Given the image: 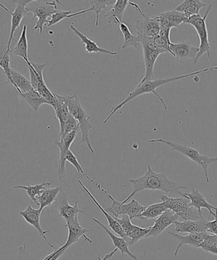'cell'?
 I'll return each mask as SVG.
<instances>
[{"label":"cell","instance_id":"cell-30","mask_svg":"<svg viewBox=\"0 0 217 260\" xmlns=\"http://www.w3.org/2000/svg\"><path fill=\"white\" fill-rule=\"evenodd\" d=\"M27 65L29 71L30 82L32 83L33 89L36 90L41 83L45 82L43 71L47 66V63L40 64V63L29 62Z\"/></svg>","mask_w":217,"mask_h":260},{"label":"cell","instance_id":"cell-10","mask_svg":"<svg viewBox=\"0 0 217 260\" xmlns=\"http://www.w3.org/2000/svg\"><path fill=\"white\" fill-rule=\"evenodd\" d=\"M32 0H15V1H12L17 4V7L15 8L14 12H10L9 9H7L5 5H3L0 3V7H2L3 9L5 10L11 15V28H10V32L9 35V39L8 41L7 47L6 50L7 52H10V45H11L12 41H15L17 43V41L14 39V36L15 32H16L17 28L20 26L23 19L27 15L28 13L25 7L29 4Z\"/></svg>","mask_w":217,"mask_h":260},{"label":"cell","instance_id":"cell-23","mask_svg":"<svg viewBox=\"0 0 217 260\" xmlns=\"http://www.w3.org/2000/svg\"><path fill=\"white\" fill-rule=\"evenodd\" d=\"M91 220L95 221V222L98 223L99 225H100L101 228L106 232V233L108 234L110 238H111L112 243H113L115 248L119 249V250L121 251L122 256L127 254L128 256H129L130 258L133 259H138L137 256L135 255L134 254L132 253L129 250V244H128L127 241L125 240V239L121 238V237H117L116 235H114V234L111 233V231L109 230L108 226L104 225V224L102 223L98 219L92 217L91 218Z\"/></svg>","mask_w":217,"mask_h":260},{"label":"cell","instance_id":"cell-34","mask_svg":"<svg viewBox=\"0 0 217 260\" xmlns=\"http://www.w3.org/2000/svg\"><path fill=\"white\" fill-rule=\"evenodd\" d=\"M27 186L17 185L14 187V189L17 188H20V189H24L26 191L28 196H29L30 200L33 201L36 205L39 206L37 198L42 194L43 191L46 189L45 186H50V182H44L41 183V184H37L35 185H30L29 182L27 183Z\"/></svg>","mask_w":217,"mask_h":260},{"label":"cell","instance_id":"cell-2","mask_svg":"<svg viewBox=\"0 0 217 260\" xmlns=\"http://www.w3.org/2000/svg\"><path fill=\"white\" fill-rule=\"evenodd\" d=\"M217 70V66H214V67L205 68L204 70L196 71V72L191 73L188 74V75H182L180 76H177V77H173L166 79H158V80H153L152 81H145V82L142 83H139L137 85V87L134 89L127 96L126 99L121 103H119L118 105H117L114 108H112L111 113L109 114V116L107 117L105 120L103 121V124H105L109 121V119L111 118V117L114 115L115 113L119 109H121L122 107L126 105L129 102L134 100V99L137 98V96L144 95L145 93H152L154 94L157 98L159 99L162 105L164 106L165 109H168V107L166 105L164 100L161 98L159 94L157 93V90L158 88L162 87V86L167 85V84L175 82L178 80H182V79L191 77V76H195L196 75H200V74L208 72L209 71Z\"/></svg>","mask_w":217,"mask_h":260},{"label":"cell","instance_id":"cell-14","mask_svg":"<svg viewBox=\"0 0 217 260\" xmlns=\"http://www.w3.org/2000/svg\"><path fill=\"white\" fill-rule=\"evenodd\" d=\"M19 215L22 216V218L24 219L25 221L29 225L34 226L37 229L38 233H40V236L45 239L46 242L48 243L51 248H54V246L51 244L49 241L48 240L47 237L45 234L48 233V232L52 231V230L44 231L42 228L40 224V215L42 211L38 209L36 210L32 207V205H28L27 208L24 211H18Z\"/></svg>","mask_w":217,"mask_h":260},{"label":"cell","instance_id":"cell-27","mask_svg":"<svg viewBox=\"0 0 217 260\" xmlns=\"http://www.w3.org/2000/svg\"><path fill=\"white\" fill-rule=\"evenodd\" d=\"M10 54H12L21 57L25 62L29 63L30 61L28 59V43L27 38V25H24L22 27L21 35L16 45L10 51Z\"/></svg>","mask_w":217,"mask_h":260},{"label":"cell","instance_id":"cell-5","mask_svg":"<svg viewBox=\"0 0 217 260\" xmlns=\"http://www.w3.org/2000/svg\"><path fill=\"white\" fill-rule=\"evenodd\" d=\"M213 9V5L210 4L208 6L205 15L201 16L200 14L193 15L189 18L186 24H190L195 28L196 32L200 38V45H199V52L194 60V65H196L198 62L201 56L206 53L208 57H210L211 45L208 39V32L206 20L207 19L209 14Z\"/></svg>","mask_w":217,"mask_h":260},{"label":"cell","instance_id":"cell-13","mask_svg":"<svg viewBox=\"0 0 217 260\" xmlns=\"http://www.w3.org/2000/svg\"><path fill=\"white\" fill-rule=\"evenodd\" d=\"M66 221V225L64 226V228H68V236L67 241L65 244L68 248H70L72 244L77 243L80 240L81 237L82 236L85 238V241H87L90 243H92V241L86 236V233L92 231V229L88 230V229L82 228L79 223L78 216Z\"/></svg>","mask_w":217,"mask_h":260},{"label":"cell","instance_id":"cell-29","mask_svg":"<svg viewBox=\"0 0 217 260\" xmlns=\"http://www.w3.org/2000/svg\"><path fill=\"white\" fill-rule=\"evenodd\" d=\"M62 189V187H57L53 188H46L43 190L42 194L37 198L38 203L40 206V210L42 211L43 209L47 206L50 207L57 200Z\"/></svg>","mask_w":217,"mask_h":260},{"label":"cell","instance_id":"cell-48","mask_svg":"<svg viewBox=\"0 0 217 260\" xmlns=\"http://www.w3.org/2000/svg\"><path fill=\"white\" fill-rule=\"evenodd\" d=\"M20 253L18 259L19 260H27V256L25 255V249L24 248L19 249Z\"/></svg>","mask_w":217,"mask_h":260},{"label":"cell","instance_id":"cell-37","mask_svg":"<svg viewBox=\"0 0 217 260\" xmlns=\"http://www.w3.org/2000/svg\"><path fill=\"white\" fill-rule=\"evenodd\" d=\"M115 0H94V1H89L90 7L88 9L89 12H94L96 13V25L99 26V15H100L102 10L105 9L108 6H111L115 4Z\"/></svg>","mask_w":217,"mask_h":260},{"label":"cell","instance_id":"cell-46","mask_svg":"<svg viewBox=\"0 0 217 260\" xmlns=\"http://www.w3.org/2000/svg\"><path fill=\"white\" fill-rule=\"evenodd\" d=\"M170 31L171 29L170 28L161 27L159 35H158L163 38V39L168 41V42H171Z\"/></svg>","mask_w":217,"mask_h":260},{"label":"cell","instance_id":"cell-25","mask_svg":"<svg viewBox=\"0 0 217 260\" xmlns=\"http://www.w3.org/2000/svg\"><path fill=\"white\" fill-rule=\"evenodd\" d=\"M129 2L128 0H117L115 2L110 11L104 15L109 24L119 25L122 22V17Z\"/></svg>","mask_w":217,"mask_h":260},{"label":"cell","instance_id":"cell-17","mask_svg":"<svg viewBox=\"0 0 217 260\" xmlns=\"http://www.w3.org/2000/svg\"><path fill=\"white\" fill-rule=\"evenodd\" d=\"M157 17L161 27L171 29L173 27L180 28L181 24H186L188 20V18L175 9L162 13Z\"/></svg>","mask_w":217,"mask_h":260},{"label":"cell","instance_id":"cell-38","mask_svg":"<svg viewBox=\"0 0 217 260\" xmlns=\"http://www.w3.org/2000/svg\"><path fill=\"white\" fill-rule=\"evenodd\" d=\"M199 248L208 253L217 255V236L206 233Z\"/></svg>","mask_w":217,"mask_h":260},{"label":"cell","instance_id":"cell-11","mask_svg":"<svg viewBox=\"0 0 217 260\" xmlns=\"http://www.w3.org/2000/svg\"><path fill=\"white\" fill-rule=\"evenodd\" d=\"M198 52V47L185 41L177 43H171L170 45V53L176 58L178 62H184L191 59L195 60Z\"/></svg>","mask_w":217,"mask_h":260},{"label":"cell","instance_id":"cell-35","mask_svg":"<svg viewBox=\"0 0 217 260\" xmlns=\"http://www.w3.org/2000/svg\"><path fill=\"white\" fill-rule=\"evenodd\" d=\"M150 229H151V226L147 228H142L139 226L134 225L131 230L127 234V241L129 246L134 245L137 242L146 238L147 234L149 233Z\"/></svg>","mask_w":217,"mask_h":260},{"label":"cell","instance_id":"cell-36","mask_svg":"<svg viewBox=\"0 0 217 260\" xmlns=\"http://www.w3.org/2000/svg\"><path fill=\"white\" fill-rule=\"evenodd\" d=\"M167 210L168 209L163 205L162 203L154 204V205L147 206L144 212L138 218L141 220H149V219L155 220V218L159 217Z\"/></svg>","mask_w":217,"mask_h":260},{"label":"cell","instance_id":"cell-3","mask_svg":"<svg viewBox=\"0 0 217 260\" xmlns=\"http://www.w3.org/2000/svg\"><path fill=\"white\" fill-rule=\"evenodd\" d=\"M68 109L71 115L78 122L79 129L80 130L82 137L80 142V145L86 144L88 149H90L91 154H94V150L91 146L90 139H89V130L92 128L89 120L91 116H88L85 109L81 105L77 94L75 93L73 95L67 96Z\"/></svg>","mask_w":217,"mask_h":260},{"label":"cell","instance_id":"cell-43","mask_svg":"<svg viewBox=\"0 0 217 260\" xmlns=\"http://www.w3.org/2000/svg\"><path fill=\"white\" fill-rule=\"evenodd\" d=\"M122 218L121 219H118L117 218H114L115 220H116L117 222L119 223V225L121 226L122 230L123 231L125 234H128L129 232L131 230V229L133 228V224L131 222V220H130L129 216L126 215H124L121 216Z\"/></svg>","mask_w":217,"mask_h":260},{"label":"cell","instance_id":"cell-7","mask_svg":"<svg viewBox=\"0 0 217 260\" xmlns=\"http://www.w3.org/2000/svg\"><path fill=\"white\" fill-rule=\"evenodd\" d=\"M163 205L173 213L177 215L183 221L198 220L203 218L196 209L189 205L187 198L184 197L170 198L167 195L161 197Z\"/></svg>","mask_w":217,"mask_h":260},{"label":"cell","instance_id":"cell-4","mask_svg":"<svg viewBox=\"0 0 217 260\" xmlns=\"http://www.w3.org/2000/svg\"><path fill=\"white\" fill-rule=\"evenodd\" d=\"M59 1H38L32 0L25 7L28 14L32 13L34 18H37L38 20L33 30L39 29L41 35L43 33V27L48 24V18L52 17L53 14L60 11L58 5Z\"/></svg>","mask_w":217,"mask_h":260},{"label":"cell","instance_id":"cell-39","mask_svg":"<svg viewBox=\"0 0 217 260\" xmlns=\"http://www.w3.org/2000/svg\"><path fill=\"white\" fill-rule=\"evenodd\" d=\"M10 52H7L6 50L0 53V68L2 69L5 75H6L8 80L6 84L10 83L12 85V80L11 77L12 68L10 66Z\"/></svg>","mask_w":217,"mask_h":260},{"label":"cell","instance_id":"cell-45","mask_svg":"<svg viewBox=\"0 0 217 260\" xmlns=\"http://www.w3.org/2000/svg\"><path fill=\"white\" fill-rule=\"evenodd\" d=\"M213 216L215 218V220L207 221L206 228H207V233L217 236V211H215Z\"/></svg>","mask_w":217,"mask_h":260},{"label":"cell","instance_id":"cell-24","mask_svg":"<svg viewBox=\"0 0 217 260\" xmlns=\"http://www.w3.org/2000/svg\"><path fill=\"white\" fill-rule=\"evenodd\" d=\"M78 182L80 183L81 187H82L83 189L85 191L86 193H87L89 197L92 200L93 202L96 204L97 206L100 209L102 212L103 213L104 215H105L107 220H108L109 223V226L110 228L112 229V231H114L115 233H116L117 235H119L121 238H123L125 240H127V237L126 234H125L123 231L122 230L121 226L119 225V224L117 221L115 220L113 216H111L102 207V206L99 204L98 201H97L96 199L94 196L91 194V193L90 192V190L88 189L87 188L85 187V185L83 184V182H81L80 180H78Z\"/></svg>","mask_w":217,"mask_h":260},{"label":"cell","instance_id":"cell-33","mask_svg":"<svg viewBox=\"0 0 217 260\" xmlns=\"http://www.w3.org/2000/svg\"><path fill=\"white\" fill-rule=\"evenodd\" d=\"M20 96L29 105L33 110L37 112L43 104H48V102L40 95V94L33 89L29 92L20 94Z\"/></svg>","mask_w":217,"mask_h":260},{"label":"cell","instance_id":"cell-19","mask_svg":"<svg viewBox=\"0 0 217 260\" xmlns=\"http://www.w3.org/2000/svg\"><path fill=\"white\" fill-rule=\"evenodd\" d=\"M184 196L185 198L191 201V203L189 204V205L191 206V207L196 209L201 215L204 216L202 211H201V209L202 208L207 209L209 212H210L209 219H210L211 215L213 216L214 214H215V213L213 212L212 210L217 211V208L210 205V204L208 202L207 200H206L205 196L201 194L200 191L198 190L193 188L192 192L190 193H185Z\"/></svg>","mask_w":217,"mask_h":260},{"label":"cell","instance_id":"cell-28","mask_svg":"<svg viewBox=\"0 0 217 260\" xmlns=\"http://www.w3.org/2000/svg\"><path fill=\"white\" fill-rule=\"evenodd\" d=\"M206 6V4L201 0H185L175 9L182 13L189 19L193 15L200 14L199 13L201 9Z\"/></svg>","mask_w":217,"mask_h":260},{"label":"cell","instance_id":"cell-20","mask_svg":"<svg viewBox=\"0 0 217 260\" xmlns=\"http://www.w3.org/2000/svg\"><path fill=\"white\" fill-rule=\"evenodd\" d=\"M207 221L204 218L195 221H183L182 222L177 221L174 223L175 231L176 233L189 234L207 233V228H206Z\"/></svg>","mask_w":217,"mask_h":260},{"label":"cell","instance_id":"cell-22","mask_svg":"<svg viewBox=\"0 0 217 260\" xmlns=\"http://www.w3.org/2000/svg\"><path fill=\"white\" fill-rule=\"evenodd\" d=\"M206 233H208L190 234L188 236H183L177 233H171V232L168 233V234L174 237V238L178 241V245L176 248L175 256H177L178 251L183 246L191 245L196 247V248H199L201 243L203 241Z\"/></svg>","mask_w":217,"mask_h":260},{"label":"cell","instance_id":"cell-9","mask_svg":"<svg viewBox=\"0 0 217 260\" xmlns=\"http://www.w3.org/2000/svg\"><path fill=\"white\" fill-rule=\"evenodd\" d=\"M108 197L111 199L112 204L104 210L115 218H118L119 216L124 215L129 216L130 220L139 218L147 208V206L140 205L139 203L135 200H132L128 204H122L114 200L111 195L109 194Z\"/></svg>","mask_w":217,"mask_h":260},{"label":"cell","instance_id":"cell-21","mask_svg":"<svg viewBox=\"0 0 217 260\" xmlns=\"http://www.w3.org/2000/svg\"><path fill=\"white\" fill-rule=\"evenodd\" d=\"M78 201H76L75 205L71 206L68 203L66 193L63 190L62 197L60 199V205L58 206V215L57 216L63 218L66 221H67L71 220V219L78 217V213H80L88 215V214H86L85 211L81 210L78 208Z\"/></svg>","mask_w":217,"mask_h":260},{"label":"cell","instance_id":"cell-18","mask_svg":"<svg viewBox=\"0 0 217 260\" xmlns=\"http://www.w3.org/2000/svg\"><path fill=\"white\" fill-rule=\"evenodd\" d=\"M54 95L55 101L52 107L54 109L56 118L59 122L61 128L73 118L69 111L67 96H61L56 93Z\"/></svg>","mask_w":217,"mask_h":260},{"label":"cell","instance_id":"cell-31","mask_svg":"<svg viewBox=\"0 0 217 260\" xmlns=\"http://www.w3.org/2000/svg\"><path fill=\"white\" fill-rule=\"evenodd\" d=\"M11 77L12 80V85L20 94H24L29 92L33 90L32 83L28 80L25 76L20 74L17 71L11 70Z\"/></svg>","mask_w":217,"mask_h":260},{"label":"cell","instance_id":"cell-8","mask_svg":"<svg viewBox=\"0 0 217 260\" xmlns=\"http://www.w3.org/2000/svg\"><path fill=\"white\" fill-rule=\"evenodd\" d=\"M129 5L134 9L136 10L142 15V19L137 20L135 27L137 29V35L142 38H153L159 35L161 29L160 24L157 17H150L145 14L137 4L134 2H129Z\"/></svg>","mask_w":217,"mask_h":260},{"label":"cell","instance_id":"cell-12","mask_svg":"<svg viewBox=\"0 0 217 260\" xmlns=\"http://www.w3.org/2000/svg\"><path fill=\"white\" fill-rule=\"evenodd\" d=\"M77 132L73 131L66 135L65 137L60 138L59 141L56 140L55 144L57 145L58 149H59L60 152V159L59 162H58V176L59 177V180H63L66 172V153L68 152L69 150H70L71 145H72L74 141L77 136Z\"/></svg>","mask_w":217,"mask_h":260},{"label":"cell","instance_id":"cell-41","mask_svg":"<svg viewBox=\"0 0 217 260\" xmlns=\"http://www.w3.org/2000/svg\"><path fill=\"white\" fill-rule=\"evenodd\" d=\"M66 161H68L70 164L72 165L79 173L85 175L86 177L87 176L84 173L83 168L81 167L80 162H78L77 157L75 156V155L73 154L71 150H69L68 152L66 153Z\"/></svg>","mask_w":217,"mask_h":260},{"label":"cell","instance_id":"cell-6","mask_svg":"<svg viewBox=\"0 0 217 260\" xmlns=\"http://www.w3.org/2000/svg\"><path fill=\"white\" fill-rule=\"evenodd\" d=\"M148 142L149 143H162V144L169 146L172 150L180 152V154L190 158V159L200 166L203 170L206 182H210L208 177V168L212 163L217 162V157H210L206 155H201L197 150L193 149V148L162 139L150 140Z\"/></svg>","mask_w":217,"mask_h":260},{"label":"cell","instance_id":"cell-32","mask_svg":"<svg viewBox=\"0 0 217 260\" xmlns=\"http://www.w3.org/2000/svg\"><path fill=\"white\" fill-rule=\"evenodd\" d=\"M118 25L125 39L123 44L121 48V50L129 47L137 48L140 45H141L142 38L139 35H133L127 24L121 22Z\"/></svg>","mask_w":217,"mask_h":260},{"label":"cell","instance_id":"cell-44","mask_svg":"<svg viewBox=\"0 0 217 260\" xmlns=\"http://www.w3.org/2000/svg\"><path fill=\"white\" fill-rule=\"evenodd\" d=\"M153 41L158 48L161 50H165L167 53H170V45L172 42H168V41L163 39L159 35L153 38Z\"/></svg>","mask_w":217,"mask_h":260},{"label":"cell","instance_id":"cell-16","mask_svg":"<svg viewBox=\"0 0 217 260\" xmlns=\"http://www.w3.org/2000/svg\"><path fill=\"white\" fill-rule=\"evenodd\" d=\"M180 217L172 211L168 210L162 215H160L157 219H155L154 225L151 226L149 233L147 234V237H157L160 235L166 229L168 228L172 224H174L175 221H178Z\"/></svg>","mask_w":217,"mask_h":260},{"label":"cell","instance_id":"cell-40","mask_svg":"<svg viewBox=\"0 0 217 260\" xmlns=\"http://www.w3.org/2000/svg\"><path fill=\"white\" fill-rule=\"evenodd\" d=\"M80 15L79 12L72 14L71 10H69V11H61L60 10V11L53 14L52 17H51L50 20H48V27H51L53 25L57 24V23L60 22L61 20L64 19H69V18L74 17Z\"/></svg>","mask_w":217,"mask_h":260},{"label":"cell","instance_id":"cell-15","mask_svg":"<svg viewBox=\"0 0 217 260\" xmlns=\"http://www.w3.org/2000/svg\"><path fill=\"white\" fill-rule=\"evenodd\" d=\"M143 55L145 64V75L139 83L145 82V81L153 80L154 76V68L156 62L158 57L162 53H167L165 50L158 49L152 50L146 47H142Z\"/></svg>","mask_w":217,"mask_h":260},{"label":"cell","instance_id":"cell-42","mask_svg":"<svg viewBox=\"0 0 217 260\" xmlns=\"http://www.w3.org/2000/svg\"><path fill=\"white\" fill-rule=\"evenodd\" d=\"M69 248L64 244L63 246L58 247L55 246L53 248V251L52 253L48 254L47 256L45 257V258L43 260H58L60 258L61 256L65 254L66 250Z\"/></svg>","mask_w":217,"mask_h":260},{"label":"cell","instance_id":"cell-47","mask_svg":"<svg viewBox=\"0 0 217 260\" xmlns=\"http://www.w3.org/2000/svg\"><path fill=\"white\" fill-rule=\"evenodd\" d=\"M118 250L117 248L115 249L113 251H112L111 253L106 254L105 256H104L103 258H101V254H99L98 256L99 260H108L109 258H111L112 256L114 255L115 253H116V251Z\"/></svg>","mask_w":217,"mask_h":260},{"label":"cell","instance_id":"cell-26","mask_svg":"<svg viewBox=\"0 0 217 260\" xmlns=\"http://www.w3.org/2000/svg\"><path fill=\"white\" fill-rule=\"evenodd\" d=\"M70 28L75 33L76 36L80 38L81 43L85 45V50L86 51V52L89 53H103L111 55H117L116 52H111V51L104 49V48L99 47L95 42L90 40V38H88L86 35L80 32L77 28H76L75 25H74V23L71 24Z\"/></svg>","mask_w":217,"mask_h":260},{"label":"cell","instance_id":"cell-1","mask_svg":"<svg viewBox=\"0 0 217 260\" xmlns=\"http://www.w3.org/2000/svg\"><path fill=\"white\" fill-rule=\"evenodd\" d=\"M129 182L134 185V190L126 200L122 201L125 204L138 192L144 190H160L172 196L184 197V193L181 190L186 189L185 186L171 180L163 173H157L148 165L147 172L144 176L135 179H130Z\"/></svg>","mask_w":217,"mask_h":260}]
</instances>
